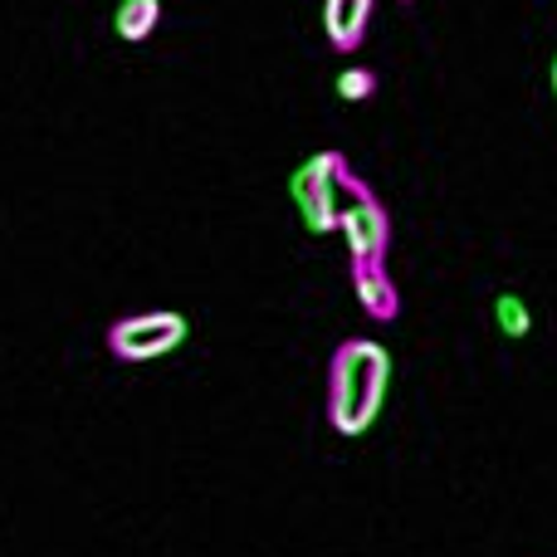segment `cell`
I'll list each match as a JSON object with an SVG mask.
<instances>
[{"instance_id":"cell-2","label":"cell","mask_w":557,"mask_h":557,"mask_svg":"<svg viewBox=\"0 0 557 557\" xmlns=\"http://www.w3.org/2000/svg\"><path fill=\"white\" fill-rule=\"evenodd\" d=\"M337 191H347V206H337V231L347 235L352 264L386 260V245H392V221H386L382 201L372 196V186L343 166V176H337Z\"/></svg>"},{"instance_id":"cell-1","label":"cell","mask_w":557,"mask_h":557,"mask_svg":"<svg viewBox=\"0 0 557 557\" xmlns=\"http://www.w3.org/2000/svg\"><path fill=\"white\" fill-rule=\"evenodd\" d=\"M392 357L372 337H347L327 362V421L337 435H367L386 406Z\"/></svg>"},{"instance_id":"cell-10","label":"cell","mask_w":557,"mask_h":557,"mask_svg":"<svg viewBox=\"0 0 557 557\" xmlns=\"http://www.w3.org/2000/svg\"><path fill=\"white\" fill-rule=\"evenodd\" d=\"M553 94H557V59H553Z\"/></svg>"},{"instance_id":"cell-7","label":"cell","mask_w":557,"mask_h":557,"mask_svg":"<svg viewBox=\"0 0 557 557\" xmlns=\"http://www.w3.org/2000/svg\"><path fill=\"white\" fill-rule=\"evenodd\" d=\"M157 25H162V0H117V15H113L117 39L143 45V39H152Z\"/></svg>"},{"instance_id":"cell-3","label":"cell","mask_w":557,"mask_h":557,"mask_svg":"<svg viewBox=\"0 0 557 557\" xmlns=\"http://www.w3.org/2000/svg\"><path fill=\"white\" fill-rule=\"evenodd\" d=\"M191 323L172 308H152V313H133V318H117L108 327V352L117 362H157V357L176 352L186 343Z\"/></svg>"},{"instance_id":"cell-5","label":"cell","mask_w":557,"mask_h":557,"mask_svg":"<svg viewBox=\"0 0 557 557\" xmlns=\"http://www.w3.org/2000/svg\"><path fill=\"white\" fill-rule=\"evenodd\" d=\"M352 288L362 298V308L376 318V323H392L401 313V294H396L392 274H386V260H367V264H352Z\"/></svg>"},{"instance_id":"cell-8","label":"cell","mask_w":557,"mask_h":557,"mask_svg":"<svg viewBox=\"0 0 557 557\" xmlns=\"http://www.w3.org/2000/svg\"><path fill=\"white\" fill-rule=\"evenodd\" d=\"M494 318H499V333L504 337H529L533 333V313H529V304H523L519 294H499Z\"/></svg>"},{"instance_id":"cell-9","label":"cell","mask_w":557,"mask_h":557,"mask_svg":"<svg viewBox=\"0 0 557 557\" xmlns=\"http://www.w3.org/2000/svg\"><path fill=\"white\" fill-rule=\"evenodd\" d=\"M372 94H376L372 69H343V74H337V98H343V103H362V98H372Z\"/></svg>"},{"instance_id":"cell-4","label":"cell","mask_w":557,"mask_h":557,"mask_svg":"<svg viewBox=\"0 0 557 557\" xmlns=\"http://www.w3.org/2000/svg\"><path fill=\"white\" fill-rule=\"evenodd\" d=\"M343 166H347L343 152H318V157H308L294 172V182H288L298 215H304V225L313 235L337 231V176H343Z\"/></svg>"},{"instance_id":"cell-6","label":"cell","mask_w":557,"mask_h":557,"mask_svg":"<svg viewBox=\"0 0 557 557\" xmlns=\"http://www.w3.org/2000/svg\"><path fill=\"white\" fill-rule=\"evenodd\" d=\"M367 20H372V0H323V29L343 54H352L367 39Z\"/></svg>"}]
</instances>
